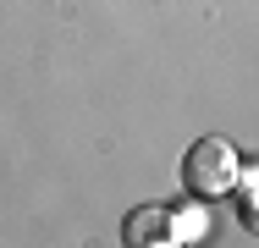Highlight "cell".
<instances>
[{"instance_id": "6da1fadb", "label": "cell", "mask_w": 259, "mask_h": 248, "mask_svg": "<svg viewBox=\"0 0 259 248\" xmlns=\"http://www.w3.org/2000/svg\"><path fill=\"white\" fill-rule=\"evenodd\" d=\"M182 188L193 198H221L237 188V149L226 138H199L182 154Z\"/></svg>"}, {"instance_id": "7a4b0ae2", "label": "cell", "mask_w": 259, "mask_h": 248, "mask_svg": "<svg viewBox=\"0 0 259 248\" xmlns=\"http://www.w3.org/2000/svg\"><path fill=\"white\" fill-rule=\"evenodd\" d=\"M121 237H127V243H144V248H155V243H177V237H171V210H160V204H149V210H133V215H127V226H121Z\"/></svg>"}, {"instance_id": "3957f363", "label": "cell", "mask_w": 259, "mask_h": 248, "mask_svg": "<svg viewBox=\"0 0 259 248\" xmlns=\"http://www.w3.org/2000/svg\"><path fill=\"white\" fill-rule=\"evenodd\" d=\"M199 232H204L199 210H171V237H177V243H193Z\"/></svg>"}]
</instances>
